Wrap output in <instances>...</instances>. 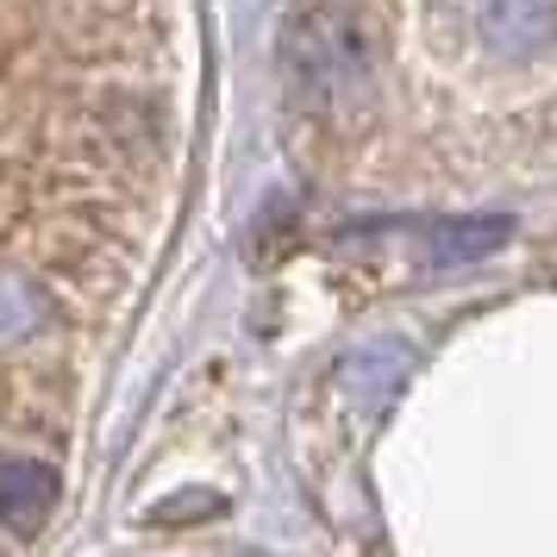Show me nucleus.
<instances>
[{"label": "nucleus", "mask_w": 557, "mask_h": 557, "mask_svg": "<svg viewBox=\"0 0 557 557\" xmlns=\"http://www.w3.org/2000/svg\"><path fill=\"white\" fill-rule=\"evenodd\" d=\"M370 26L357 7H307L288 26V76L301 82L307 101H345L370 82Z\"/></svg>", "instance_id": "f257e3e1"}, {"label": "nucleus", "mask_w": 557, "mask_h": 557, "mask_svg": "<svg viewBox=\"0 0 557 557\" xmlns=\"http://www.w3.org/2000/svg\"><path fill=\"white\" fill-rule=\"evenodd\" d=\"M482 45L495 57H532L557 45V0H482Z\"/></svg>", "instance_id": "f03ea898"}, {"label": "nucleus", "mask_w": 557, "mask_h": 557, "mask_svg": "<svg viewBox=\"0 0 557 557\" xmlns=\"http://www.w3.org/2000/svg\"><path fill=\"white\" fill-rule=\"evenodd\" d=\"M57 507V476L38 457H0V527L38 532Z\"/></svg>", "instance_id": "7ed1b4c3"}, {"label": "nucleus", "mask_w": 557, "mask_h": 557, "mask_svg": "<svg viewBox=\"0 0 557 557\" xmlns=\"http://www.w3.org/2000/svg\"><path fill=\"white\" fill-rule=\"evenodd\" d=\"M507 238L502 213H463V220H445L432 226V263H476Z\"/></svg>", "instance_id": "20e7f679"}, {"label": "nucleus", "mask_w": 557, "mask_h": 557, "mask_svg": "<svg viewBox=\"0 0 557 557\" xmlns=\"http://www.w3.org/2000/svg\"><path fill=\"white\" fill-rule=\"evenodd\" d=\"M32 320H38V295H32L20 276H7V270H0V338L32 332Z\"/></svg>", "instance_id": "39448f33"}, {"label": "nucleus", "mask_w": 557, "mask_h": 557, "mask_svg": "<svg viewBox=\"0 0 557 557\" xmlns=\"http://www.w3.org/2000/svg\"><path fill=\"white\" fill-rule=\"evenodd\" d=\"M238 557H263V552H238Z\"/></svg>", "instance_id": "423d86ee"}]
</instances>
